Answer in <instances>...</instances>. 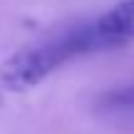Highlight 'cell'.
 <instances>
[{"instance_id":"obj_1","label":"cell","mask_w":134,"mask_h":134,"mask_svg":"<svg viewBox=\"0 0 134 134\" xmlns=\"http://www.w3.org/2000/svg\"><path fill=\"white\" fill-rule=\"evenodd\" d=\"M92 52H104V45L97 37L92 20H85L8 57L0 67V87L8 92H25L40 85L70 60Z\"/></svg>"},{"instance_id":"obj_2","label":"cell","mask_w":134,"mask_h":134,"mask_svg":"<svg viewBox=\"0 0 134 134\" xmlns=\"http://www.w3.org/2000/svg\"><path fill=\"white\" fill-rule=\"evenodd\" d=\"M97 37L102 40L104 50H114L127 45L134 37V0H122L104 15L92 20Z\"/></svg>"},{"instance_id":"obj_3","label":"cell","mask_w":134,"mask_h":134,"mask_svg":"<svg viewBox=\"0 0 134 134\" xmlns=\"http://www.w3.org/2000/svg\"><path fill=\"white\" fill-rule=\"evenodd\" d=\"M94 112L104 119L134 124V82L119 87H109L94 97Z\"/></svg>"}]
</instances>
